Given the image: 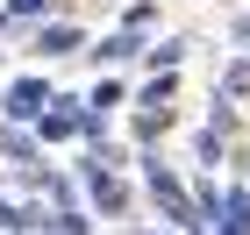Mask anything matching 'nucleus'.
Returning <instances> with one entry per match:
<instances>
[{
	"instance_id": "423d86ee",
	"label": "nucleus",
	"mask_w": 250,
	"mask_h": 235,
	"mask_svg": "<svg viewBox=\"0 0 250 235\" xmlns=\"http://www.w3.org/2000/svg\"><path fill=\"white\" fill-rule=\"evenodd\" d=\"M214 100H250V57H229L214 78Z\"/></svg>"
},
{
	"instance_id": "9b49d317",
	"label": "nucleus",
	"mask_w": 250,
	"mask_h": 235,
	"mask_svg": "<svg viewBox=\"0 0 250 235\" xmlns=\"http://www.w3.org/2000/svg\"><path fill=\"white\" fill-rule=\"evenodd\" d=\"M7 15L15 21H50V0H7Z\"/></svg>"
},
{
	"instance_id": "9d476101",
	"label": "nucleus",
	"mask_w": 250,
	"mask_h": 235,
	"mask_svg": "<svg viewBox=\"0 0 250 235\" xmlns=\"http://www.w3.org/2000/svg\"><path fill=\"white\" fill-rule=\"evenodd\" d=\"M29 228H36V221H29V214H21V207H15V199H0V235H29Z\"/></svg>"
},
{
	"instance_id": "ddd939ff",
	"label": "nucleus",
	"mask_w": 250,
	"mask_h": 235,
	"mask_svg": "<svg viewBox=\"0 0 250 235\" xmlns=\"http://www.w3.org/2000/svg\"><path fill=\"white\" fill-rule=\"evenodd\" d=\"M236 43H243V50H250V15H236Z\"/></svg>"
},
{
	"instance_id": "f257e3e1",
	"label": "nucleus",
	"mask_w": 250,
	"mask_h": 235,
	"mask_svg": "<svg viewBox=\"0 0 250 235\" xmlns=\"http://www.w3.org/2000/svg\"><path fill=\"white\" fill-rule=\"evenodd\" d=\"M143 185H150V207L172 228H208V214H200V199H186V185H179L172 171H165V157H143Z\"/></svg>"
},
{
	"instance_id": "2eb2a0df",
	"label": "nucleus",
	"mask_w": 250,
	"mask_h": 235,
	"mask_svg": "<svg viewBox=\"0 0 250 235\" xmlns=\"http://www.w3.org/2000/svg\"><path fill=\"white\" fill-rule=\"evenodd\" d=\"M136 235H157V228H136Z\"/></svg>"
},
{
	"instance_id": "7ed1b4c3",
	"label": "nucleus",
	"mask_w": 250,
	"mask_h": 235,
	"mask_svg": "<svg viewBox=\"0 0 250 235\" xmlns=\"http://www.w3.org/2000/svg\"><path fill=\"white\" fill-rule=\"evenodd\" d=\"M43 107H50V86L43 78H15L7 86V121H36Z\"/></svg>"
},
{
	"instance_id": "6e6552de",
	"label": "nucleus",
	"mask_w": 250,
	"mask_h": 235,
	"mask_svg": "<svg viewBox=\"0 0 250 235\" xmlns=\"http://www.w3.org/2000/svg\"><path fill=\"white\" fill-rule=\"evenodd\" d=\"M172 93H179V72H157L150 86H143V107H157V114H165V107H172Z\"/></svg>"
},
{
	"instance_id": "dca6fc26",
	"label": "nucleus",
	"mask_w": 250,
	"mask_h": 235,
	"mask_svg": "<svg viewBox=\"0 0 250 235\" xmlns=\"http://www.w3.org/2000/svg\"><path fill=\"white\" fill-rule=\"evenodd\" d=\"M36 235H43V228H36ZM50 235H58V228H50Z\"/></svg>"
},
{
	"instance_id": "39448f33",
	"label": "nucleus",
	"mask_w": 250,
	"mask_h": 235,
	"mask_svg": "<svg viewBox=\"0 0 250 235\" xmlns=\"http://www.w3.org/2000/svg\"><path fill=\"white\" fill-rule=\"evenodd\" d=\"M93 57H100V64H129V57H143V29H115V36H100Z\"/></svg>"
},
{
	"instance_id": "20e7f679",
	"label": "nucleus",
	"mask_w": 250,
	"mask_h": 235,
	"mask_svg": "<svg viewBox=\"0 0 250 235\" xmlns=\"http://www.w3.org/2000/svg\"><path fill=\"white\" fill-rule=\"evenodd\" d=\"M79 43H86L79 21H36V50H43V57H72Z\"/></svg>"
},
{
	"instance_id": "f03ea898",
	"label": "nucleus",
	"mask_w": 250,
	"mask_h": 235,
	"mask_svg": "<svg viewBox=\"0 0 250 235\" xmlns=\"http://www.w3.org/2000/svg\"><path fill=\"white\" fill-rule=\"evenodd\" d=\"M86 193H93L100 214H122L129 207V185L115 178V157H86Z\"/></svg>"
},
{
	"instance_id": "0eeeda50",
	"label": "nucleus",
	"mask_w": 250,
	"mask_h": 235,
	"mask_svg": "<svg viewBox=\"0 0 250 235\" xmlns=\"http://www.w3.org/2000/svg\"><path fill=\"white\" fill-rule=\"evenodd\" d=\"M143 57H150L157 72H179V64H186V43H179V36H157L150 50H143Z\"/></svg>"
},
{
	"instance_id": "4468645a",
	"label": "nucleus",
	"mask_w": 250,
	"mask_h": 235,
	"mask_svg": "<svg viewBox=\"0 0 250 235\" xmlns=\"http://www.w3.org/2000/svg\"><path fill=\"white\" fill-rule=\"evenodd\" d=\"M7 21H15V15H7V7H0V29H7Z\"/></svg>"
},
{
	"instance_id": "1a4fd4ad",
	"label": "nucleus",
	"mask_w": 250,
	"mask_h": 235,
	"mask_svg": "<svg viewBox=\"0 0 250 235\" xmlns=\"http://www.w3.org/2000/svg\"><path fill=\"white\" fill-rule=\"evenodd\" d=\"M122 100H129V93H122V78H100L93 93H86V107H100V114H107V107H122Z\"/></svg>"
},
{
	"instance_id": "f8f14e48",
	"label": "nucleus",
	"mask_w": 250,
	"mask_h": 235,
	"mask_svg": "<svg viewBox=\"0 0 250 235\" xmlns=\"http://www.w3.org/2000/svg\"><path fill=\"white\" fill-rule=\"evenodd\" d=\"M36 143H43V136H21V128H15V136L0 143V150H7V157H36Z\"/></svg>"
}]
</instances>
